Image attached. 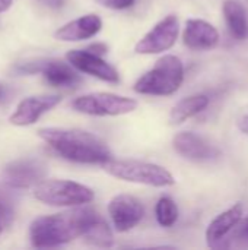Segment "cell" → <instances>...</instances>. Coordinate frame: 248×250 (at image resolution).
Returning a JSON list of instances; mask_svg holds the SVG:
<instances>
[{
    "label": "cell",
    "mask_w": 248,
    "mask_h": 250,
    "mask_svg": "<svg viewBox=\"0 0 248 250\" xmlns=\"http://www.w3.org/2000/svg\"><path fill=\"white\" fill-rule=\"evenodd\" d=\"M219 249H248V217L238 221Z\"/></svg>",
    "instance_id": "cell-21"
},
{
    "label": "cell",
    "mask_w": 248,
    "mask_h": 250,
    "mask_svg": "<svg viewBox=\"0 0 248 250\" xmlns=\"http://www.w3.org/2000/svg\"><path fill=\"white\" fill-rule=\"evenodd\" d=\"M102 6H107L110 9H115V10H123L127 9L130 6H133V3L136 0H98Z\"/></svg>",
    "instance_id": "cell-22"
},
{
    "label": "cell",
    "mask_w": 248,
    "mask_h": 250,
    "mask_svg": "<svg viewBox=\"0 0 248 250\" xmlns=\"http://www.w3.org/2000/svg\"><path fill=\"white\" fill-rule=\"evenodd\" d=\"M244 207L241 202L234 204L231 208L225 209L219 215H216L210 224L206 229V243L212 249H219L222 242L227 239V236L231 233V230L238 224V221L243 218Z\"/></svg>",
    "instance_id": "cell-15"
},
{
    "label": "cell",
    "mask_w": 248,
    "mask_h": 250,
    "mask_svg": "<svg viewBox=\"0 0 248 250\" xmlns=\"http://www.w3.org/2000/svg\"><path fill=\"white\" fill-rule=\"evenodd\" d=\"M47 166L37 158H20L9 163L1 173L3 182L13 189H29L44 180Z\"/></svg>",
    "instance_id": "cell-9"
},
{
    "label": "cell",
    "mask_w": 248,
    "mask_h": 250,
    "mask_svg": "<svg viewBox=\"0 0 248 250\" xmlns=\"http://www.w3.org/2000/svg\"><path fill=\"white\" fill-rule=\"evenodd\" d=\"M102 167L110 176L130 183L146 185L152 188H168L175 183L174 176L165 167L153 163L111 158L102 164Z\"/></svg>",
    "instance_id": "cell-4"
},
{
    "label": "cell",
    "mask_w": 248,
    "mask_h": 250,
    "mask_svg": "<svg viewBox=\"0 0 248 250\" xmlns=\"http://www.w3.org/2000/svg\"><path fill=\"white\" fill-rule=\"evenodd\" d=\"M183 42L193 51L213 50L219 44V32L210 22L199 18H191L186 21Z\"/></svg>",
    "instance_id": "cell-14"
},
{
    "label": "cell",
    "mask_w": 248,
    "mask_h": 250,
    "mask_svg": "<svg viewBox=\"0 0 248 250\" xmlns=\"http://www.w3.org/2000/svg\"><path fill=\"white\" fill-rule=\"evenodd\" d=\"M95 209L76 208L60 214L42 215L29 226V240L34 248H57L82 237L83 229Z\"/></svg>",
    "instance_id": "cell-2"
},
{
    "label": "cell",
    "mask_w": 248,
    "mask_h": 250,
    "mask_svg": "<svg viewBox=\"0 0 248 250\" xmlns=\"http://www.w3.org/2000/svg\"><path fill=\"white\" fill-rule=\"evenodd\" d=\"M108 215L118 233H127L143 220L145 207L136 196L115 195L108 204Z\"/></svg>",
    "instance_id": "cell-10"
},
{
    "label": "cell",
    "mask_w": 248,
    "mask_h": 250,
    "mask_svg": "<svg viewBox=\"0 0 248 250\" xmlns=\"http://www.w3.org/2000/svg\"><path fill=\"white\" fill-rule=\"evenodd\" d=\"M86 50H88V51H91V53H94V54H96V56H99V57H102L104 54H107V53H108V47H107V44H104V42H95V44H91Z\"/></svg>",
    "instance_id": "cell-23"
},
{
    "label": "cell",
    "mask_w": 248,
    "mask_h": 250,
    "mask_svg": "<svg viewBox=\"0 0 248 250\" xmlns=\"http://www.w3.org/2000/svg\"><path fill=\"white\" fill-rule=\"evenodd\" d=\"M174 151L186 160L203 163L216 160L219 157V149L200 135L193 132H180L172 139Z\"/></svg>",
    "instance_id": "cell-13"
},
{
    "label": "cell",
    "mask_w": 248,
    "mask_h": 250,
    "mask_svg": "<svg viewBox=\"0 0 248 250\" xmlns=\"http://www.w3.org/2000/svg\"><path fill=\"white\" fill-rule=\"evenodd\" d=\"M4 98H6V91H4V86L0 83V103H3Z\"/></svg>",
    "instance_id": "cell-27"
},
{
    "label": "cell",
    "mask_w": 248,
    "mask_h": 250,
    "mask_svg": "<svg viewBox=\"0 0 248 250\" xmlns=\"http://www.w3.org/2000/svg\"><path fill=\"white\" fill-rule=\"evenodd\" d=\"M82 237L88 245L96 248H111L114 245V234L111 227L96 211H94L86 221Z\"/></svg>",
    "instance_id": "cell-17"
},
{
    "label": "cell",
    "mask_w": 248,
    "mask_h": 250,
    "mask_svg": "<svg viewBox=\"0 0 248 250\" xmlns=\"http://www.w3.org/2000/svg\"><path fill=\"white\" fill-rule=\"evenodd\" d=\"M60 103H61V97L53 94L26 97L18 103L15 111L9 117V122L13 126H19V127L35 125L42 114L48 113Z\"/></svg>",
    "instance_id": "cell-11"
},
{
    "label": "cell",
    "mask_w": 248,
    "mask_h": 250,
    "mask_svg": "<svg viewBox=\"0 0 248 250\" xmlns=\"http://www.w3.org/2000/svg\"><path fill=\"white\" fill-rule=\"evenodd\" d=\"M41 1H42L44 4L50 6V7H54V9L63 6V0H41Z\"/></svg>",
    "instance_id": "cell-25"
},
{
    "label": "cell",
    "mask_w": 248,
    "mask_h": 250,
    "mask_svg": "<svg viewBox=\"0 0 248 250\" xmlns=\"http://www.w3.org/2000/svg\"><path fill=\"white\" fill-rule=\"evenodd\" d=\"M180 35V21L175 15L161 19L149 32H146L134 45L137 54H159L177 42Z\"/></svg>",
    "instance_id": "cell-7"
},
{
    "label": "cell",
    "mask_w": 248,
    "mask_h": 250,
    "mask_svg": "<svg viewBox=\"0 0 248 250\" xmlns=\"http://www.w3.org/2000/svg\"><path fill=\"white\" fill-rule=\"evenodd\" d=\"M155 217H156V221L161 227H164V229L172 227L178 220L177 204L171 198L162 196L155 205Z\"/></svg>",
    "instance_id": "cell-20"
},
{
    "label": "cell",
    "mask_w": 248,
    "mask_h": 250,
    "mask_svg": "<svg viewBox=\"0 0 248 250\" xmlns=\"http://www.w3.org/2000/svg\"><path fill=\"white\" fill-rule=\"evenodd\" d=\"M66 60L76 70L86 73L89 76L98 78L110 83H118L120 75L118 70L107 63L102 57L88 51V50H70L66 53Z\"/></svg>",
    "instance_id": "cell-12"
},
{
    "label": "cell",
    "mask_w": 248,
    "mask_h": 250,
    "mask_svg": "<svg viewBox=\"0 0 248 250\" xmlns=\"http://www.w3.org/2000/svg\"><path fill=\"white\" fill-rule=\"evenodd\" d=\"M12 3H13V0H0V13L9 10L10 6H12Z\"/></svg>",
    "instance_id": "cell-26"
},
{
    "label": "cell",
    "mask_w": 248,
    "mask_h": 250,
    "mask_svg": "<svg viewBox=\"0 0 248 250\" xmlns=\"http://www.w3.org/2000/svg\"><path fill=\"white\" fill-rule=\"evenodd\" d=\"M16 70L20 73H41L42 78L53 86L72 88L80 83V76L76 73L75 67L56 59H39L20 63Z\"/></svg>",
    "instance_id": "cell-8"
},
{
    "label": "cell",
    "mask_w": 248,
    "mask_h": 250,
    "mask_svg": "<svg viewBox=\"0 0 248 250\" xmlns=\"http://www.w3.org/2000/svg\"><path fill=\"white\" fill-rule=\"evenodd\" d=\"M0 234H1V224H0Z\"/></svg>",
    "instance_id": "cell-28"
},
{
    "label": "cell",
    "mask_w": 248,
    "mask_h": 250,
    "mask_svg": "<svg viewBox=\"0 0 248 250\" xmlns=\"http://www.w3.org/2000/svg\"><path fill=\"white\" fill-rule=\"evenodd\" d=\"M237 126H238V129H240L244 135H247L248 136V114H244V116H241V117L238 119Z\"/></svg>",
    "instance_id": "cell-24"
},
{
    "label": "cell",
    "mask_w": 248,
    "mask_h": 250,
    "mask_svg": "<svg viewBox=\"0 0 248 250\" xmlns=\"http://www.w3.org/2000/svg\"><path fill=\"white\" fill-rule=\"evenodd\" d=\"M209 105V97L205 94H194L180 100L170 113V123L177 126L186 120L205 111Z\"/></svg>",
    "instance_id": "cell-19"
},
{
    "label": "cell",
    "mask_w": 248,
    "mask_h": 250,
    "mask_svg": "<svg viewBox=\"0 0 248 250\" xmlns=\"http://www.w3.org/2000/svg\"><path fill=\"white\" fill-rule=\"evenodd\" d=\"M37 133L54 152L72 163L102 166L113 158L105 141L82 129L42 127Z\"/></svg>",
    "instance_id": "cell-1"
},
{
    "label": "cell",
    "mask_w": 248,
    "mask_h": 250,
    "mask_svg": "<svg viewBox=\"0 0 248 250\" xmlns=\"http://www.w3.org/2000/svg\"><path fill=\"white\" fill-rule=\"evenodd\" d=\"M222 12L231 35L235 40L248 38V13L244 4L238 0H225Z\"/></svg>",
    "instance_id": "cell-18"
},
{
    "label": "cell",
    "mask_w": 248,
    "mask_h": 250,
    "mask_svg": "<svg viewBox=\"0 0 248 250\" xmlns=\"http://www.w3.org/2000/svg\"><path fill=\"white\" fill-rule=\"evenodd\" d=\"M37 201L58 208H76L91 204L95 193L91 188L72 180L44 179L34 186Z\"/></svg>",
    "instance_id": "cell-5"
},
{
    "label": "cell",
    "mask_w": 248,
    "mask_h": 250,
    "mask_svg": "<svg viewBox=\"0 0 248 250\" xmlns=\"http://www.w3.org/2000/svg\"><path fill=\"white\" fill-rule=\"evenodd\" d=\"M101 28H102L101 18L95 13H88L61 25L54 32V37L56 40L64 41V42L85 41V40L94 38L101 31Z\"/></svg>",
    "instance_id": "cell-16"
},
{
    "label": "cell",
    "mask_w": 248,
    "mask_h": 250,
    "mask_svg": "<svg viewBox=\"0 0 248 250\" xmlns=\"http://www.w3.org/2000/svg\"><path fill=\"white\" fill-rule=\"evenodd\" d=\"M184 82L183 62L174 54H165L155 66L134 82V92L142 95L167 97L175 94Z\"/></svg>",
    "instance_id": "cell-3"
},
{
    "label": "cell",
    "mask_w": 248,
    "mask_h": 250,
    "mask_svg": "<svg viewBox=\"0 0 248 250\" xmlns=\"http://www.w3.org/2000/svg\"><path fill=\"white\" fill-rule=\"evenodd\" d=\"M72 108L88 116H123L137 108V101L111 92H91L72 101Z\"/></svg>",
    "instance_id": "cell-6"
}]
</instances>
